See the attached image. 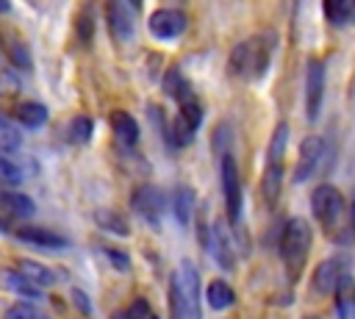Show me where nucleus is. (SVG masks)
Masks as SVG:
<instances>
[{"label": "nucleus", "instance_id": "nucleus-3", "mask_svg": "<svg viewBox=\"0 0 355 319\" xmlns=\"http://www.w3.org/2000/svg\"><path fill=\"white\" fill-rule=\"evenodd\" d=\"M344 194L333 183H319L311 191V214L324 227V233H336V227L344 219Z\"/></svg>", "mask_w": 355, "mask_h": 319}, {"label": "nucleus", "instance_id": "nucleus-26", "mask_svg": "<svg viewBox=\"0 0 355 319\" xmlns=\"http://www.w3.org/2000/svg\"><path fill=\"white\" fill-rule=\"evenodd\" d=\"M94 133V122L86 117V114H78L72 122H69V141L75 144H86Z\"/></svg>", "mask_w": 355, "mask_h": 319}, {"label": "nucleus", "instance_id": "nucleus-32", "mask_svg": "<svg viewBox=\"0 0 355 319\" xmlns=\"http://www.w3.org/2000/svg\"><path fill=\"white\" fill-rule=\"evenodd\" d=\"M349 233L355 236V194H352V202H349Z\"/></svg>", "mask_w": 355, "mask_h": 319}, {"label": "nucleus", "instance_id": "nucleus-13", "mask_svg": "<svg viewBox=\"0 0 355 319\" xmlns=\"http://www.w3.org/2000/svg\"><path fill=\"white\" fill-rule=\"evenodd\" d=\"M194 208H197V194H194V189L186 186V183H178V186L172 189V214H175L178 225L186 227V225L191 222V216H194Z\"/></svg>", "mask_w": 355, "mask_h": 319}, {"label": "nucleus", "instance_id": "nucleus-5", "mask_svg": "<svg viewBox=\"0 0 355 319\" xmlns=\"http://www.w3.org/2000/svg\"><path fill=\"white\" fill-rule=\"evenodd\" d=\"M324 100V64L322 58H308L305 64V119L316 122Z\"/></svg>", "mask_w": 355, "mask_h": 319}, {"label": "nucleus", "instance_id": "nucleus-9", "mask_svg": "<svg viewBox=\"0 0 355 319\" xmlns=\"http://www.w3.org/2000/svg\"><path fill=\"white\" fill-rule=\"evenodd\" d=\"M344 272H347V269H344V261H341L338 255H333V258H324V261H322V264L313 269V275H311L313 291H316L319 297H327V294H333Z\"/></svg>", "mask_w": 355, "mask_h": 319}, {"label": "nucleus", "instance_id": "nucleus-4", "mask_svg": "<svg viewBox=\"0 0 355 319\" xmlns=\"http://www.w3.org/2000/svg\"><path fill=\"white\" fill-rule=\"evenodd\" d=\"M219 183H222V200H225L227 222L239 225L241 222V175H239V164L230 153H225L219 161Z\"/></svg>", "mask_w": 355, "mask_h": 319}, {"label": "nucleus", "instance_id": "nucleus-30", "mask_svg": "<svg viewBox=\"0 0 355 319\" xmlns=\"http://www.w3.org/2000/svg\"><path fill=\"white\" fill-rule=\"evenodd\" d=\"M8 319H42V313H39L33 305H25V302H19V305H11V311H8Z\"/></svg>", "mask_w": 355, "mask_h": 319}, {"label": "nucleus", "instance_id": "nucleus-17", "mask_svg": "<svg viewBox=\"0 0 355 319\" xmlns=\"http://www.w3.org/2000/svg\"><path fill=\"white\" fill-rule=\"evenodd\" d=\"M322 11H324L327 22L336 28H347L355 22V0H327L322 6Z\"/></svg>", "mask_w": 355, "mask_h": 319}, {"label": "nucleus", "instance_id": "nucleus-19", "mask_svg": "<svg viewBox=\"0 0 355 319\" xmlns=\"http://www.w3.org/2000/svg\"><path fill=\"white\" fill-rule=\"evenodd\" d=\"M0 283H3L8 291L19 294V297H28V300H39V297H42V288L33 286L31 280H25L17 269H3V272H0Z\"/></svg>", "mask_w": 355, "mask_h": 319}, {"label": "nucleus", "instance_id": "nucleus-2", "mask_svg": "<svg viewBox=\"0 0 355 319\" xmlns=\"http://www.w3.org/2000/svg\"><path fill=\"white\" fill-rule=\"evenodd\" d=\"M269 53H272V44L266 42V36L261 33L250 36L230 50L227 69L236 78H263L269 69Z\"/></svg>", "mask_w": 355, "mask_h": 319}, {"label": "nucleus", "instance_id": "nucleus-14", "mask_svg": "<svg viewBox=\"0 0 355 319\" xmlns=\"http://www.w3.org/2000/svg\"><path fill=\"white\" fill-rule=\"evenodd\" d=\"M333 300H336V316L338 319H355V277L349 272L341 275V280L333 291Z\"/></svg>", "mask_w": 355, "mask_h": 319}, {"label": "nucleus", "instance_id": "nucleus-23", "mask_svg": "<svg viewBox=\"0 0 355 319\" xmlns=\"http://www.w3.org/2000/svg\"><path fill=\"white\" fill-rule=\"evenodd\" d=\"M0 205H3L11 216H31V214L36 211V205H33L31 197H25V194H19V191H11V189H3V191H0Z\"/></svg>", "mask_w": 355, "mask_h": 319}, {"label": "nucleus", "instance_id": "nucleus-20", "mask_svg": "<svg viewBox=\"0 0 355 319\" xmlns=\"http://www.w3.org/2000/svg\"><path fill=\"white\" fill-rule=\"evenodd\" d=\"M164 92H166L172 100H178V105H180L183 100L194 97V94H191V83L186 80V75H183L178 67L166 69V75H164Z\"/></svg>", "mask_w": 355, "mask_h": 319}, {"label": "nucleus", "instance_id": "nucleus-12", "mask_svg": "<svg viewBox=\"0 0 355 319\" xmlns=\"http://www.w3.org/2000/svg\"><path fill=\"white\" fill-rule=\"evenodd\" d=\"M105 17H108V31L116 42H128L133 36V11L125 3H108L105 6Z\"/></svg>", "mask_w": 355, "mask_h": 319}, {"label": "nucleus", "instance_id": "nucleus-18", "mask_svg": "<svg viewBox=\"0 0 355 319\" xmlns=\"http://www.w3.org/2000/svg\"><path fill=\"white\" fill-rule=\"evenodd\" d=\"M280 189H283V166L266 164V169H263V175H261V197H263V202H266L269 208L277 202Z\"/></svg>", "mask_w": 355, "mask_h": 319}, {"label": "nucleus", "instance_id": "nucleus-1", "mask_svg": "<svg viewBox=\"0 0 355 319\" xmlns=\"http://www.w3.org/2000/svg\"><path fill=\"white\" fill-rule=\"evenodd\" d=\"M311 244H313V230H311V225L305 219L294 216V219H288L283 225V230L277 236V252H280V258L286 264V272L291 277H297L302 272L305 258L311 252Z\"/></svg>", "mask_w": 355, "mask_h": 319}, {"label": "nucleus", "instance_id": "nucleus-35", "mask_svg": "<svg viewBox=\"0 0 355 319\" xmlns=\"http://www.w3.org/2000/svg\"><path fill=\"white\" fill-rule=\"evenodd\" d=\"M0 119H3V117H0Z\"/></svg>", "mask_w": 355, "mask_h": 319}, {"label": "nucleus", "instance_id": "nucleus-24", "mask_svg": "<svg viewBox=\"0 0 355 319\" xmlns=\"http://www.w3.org/2000/svg\"><path fill=\"white\" fill-rule=\"evenodd\" d=\"M17 119L25 125V128H42L44 122H47V108L42 105V103H22L19 108H17Z\"/></svg>", "mask_w": 355, "mask_h": 319}, {"label": "nucleus", "instance_id": "nucleus-27", "mask_svg": "<svg viewBox=\"0 0 355 319\" xmlns=\"http://www.w3.org/2000/svg\"><path fill=\"white\" fill-rule=\"evenodd\" d=\"M22 178H25L22 166H19L11 155L0 153V180H3L6 186H17V183H22Z\"/></svg>", "mask_w": 355, "mask_h": 319}, {"label": "nucleus", "instance_id": "nucleus-21", "mask_svg": "<svg viewBox=\"0 0 355 319\" xmlns=\"http://www.w3.org/2000/svg\"><path fill=\"white\" fill-rule=\"evenodd\" d=\"M288 122H277L275 125V133H272V141H269V150H266V164L272 166H283V155H286V147H288Z\"/></svg>", "mask_w": 355, "mask_h": 319}, {"label": "nucleus", "instance_id": "nucleus-31", "mask_svg": "<svg viewBox=\"0 0 355 319\" xmlns=\"http://www.w3.org/2000/svg\"><path fill=\"white\" fill-rule=\"evenodd\" d=\"M92 28H94V25H92V17L83 14V17H80V39H83V42L92 39Z\"/></svg>", "mask_w": 355, "mask_h": 319}, {"label": "nucleus", "instance_id": "nucleus-10", "mask_svg": "<svg viewBox=\"0 0 355 319\" xmlns=\"http://www.w3.org/2000/svg\"><path fill=\"white\" fill-rule=\"evenodd\" d=\"M11 236H17L19 241L25 244H33V247H42V250H67L69 241L47 227H39V225H19L11 230Z\"/></svg>", "mask_w": 355, "mask_h": 319}, {"label": "nucleus", "instance_id": "nucleus-15", "mask_svg": "<svg viewBox=\"0 0 355 319\" xmlns=\"http://www.w3.org/2000/svg\"><path fill=\"white\" fill-rule=\"evenodd\" d=\"M108 122H111V130H114V136H116L119 144L133 147L139 141V122L128 111H111Z\"/></svg>", "mask_w": 355, "mask_h": 319}, {"label": "nucleus", "instance_id": "nucleus-16", "mask_svg": "<svg viewBox=\"0 0 355 319\" xmlns=\"http://www.w3.org/2000/svg\"><path fill=\"white\" fill-rule=\"evenodd\" d=\"M205 302H208L214 311H225V308H230V305L236 302V291H233V286H230L227 280L214 277V280L208 283V288H205Z\"/></svg>", "mask_w": 355, "mask_h": 319}, {"label": "nucleus", "instance_id": "nucleus-6", "mask_svg": "<svg viewBox=\"0 0 355 319\" xmlns=\"http://www.w3.org/2000/svg\"><path fill=\"white\" fill-rule=\"evenodd\" d=\"M189 28V17L180 11V8H155L147 19V31L161 39V42H169V39H178L183 36Z\"/></svg>", "mask_w": 355, "mask_h": 319}, {"label": "nucleus", "instance_id": "nucleus-33", "mask_svg": "<svg viewBox=\"0 0 355 319\" xmlns=\"http://www.w3.org/2000/svg\"><path fill=\"white\" fill-rule=\"evenodd\" d=\"M11 230H14V227L8 225V219H3V216H0V233H11Z\"/></svg>", "mask_w": 355, "mask_h": 319}, {"label": "nucleus", "instance_id": "nucleus-22", "mask_svg": "<svg viewBox=\"0 0 355 319\" xmlns=\"http://www.w3.org/2000/svg\"><path fill=\"white\" fill-rule=\"evenodd\" d=\"M17 272H19L25 280H31L33 286H39V288L55 283V272L47 269L44 264H39V261H28V258H22V261L17 264Z\"/></svg>", "mask_w": 355, "mask_h": 319}, {"label": "nucleus", "instance_id": "nucleus-11", "mask_svg": "<svg viewBox=\"0 0 355 319\" xmlns=\"http://www.w3.org/2000/svg\"><path fill=\"white\" fill-rule=\"evenodd\" d=\"M205 250L211 252V258L222 266V269H236V255H233V244H230V239H227V233H225V227L216 222L211 230H208V236H205Z\"/></svg>", "mask_w": 355, "mask_h": 319}, {"label": "nucleus", "instance_id": "nucleus-28", "mask_svg": "<svg viewBox=\"0 0 355 319\" xmlns=\"http://www.w3.org/2000/svg\"><path fill=\"white\" fill-rule=\"evenodd\" d=\"M103 255L108 258V264H111L116 272H128V269H130L128 252H122V250H116V247H103Z\"/></svg>", "mask_w": 355, "mask_h": 319}, {"label": "nucleus", "instance_id": "nucleus-25", "mask_svg": "<svg viewBox=\"0 0 355 319\" xmlns=\"http://www.w3.org/2000/svg\"><path fill=\"white\" fill-rule=\"evenodd\" d=\"M97 225L103 227V230H108L111 236H128L130 233V227H128V222H125V216L122 214H116V211H108V208H103V211H97Z\"/></svg>", "mask_w": 355, "mask_h": 319}, {"label": "nucleus", "instance_id": "nucleus-8", "mask_svg": "<svg viewBox=\"0 0 355 319\" xmlns=\"http://www.w3.org/2000/svg\"><path fill=\"white\" fill-rule=\"evenodd\" d=\"M130 205H133V211H136L147 225H153V227H158V225H161V214H164V194H161L155 186H150V183L139 186V189L130 194Z\"/></svg>", "mask_w": 355, "mask_h": 319}, {"label": "nucleus", "instance_id": "nucleus-7", "mask_svg": "<svg viewBox=\"0 0 355 319\" xmlns=\"http://www.w3.org/2000/svg\"><path fill=\"white\" fill-rule=\"evenodd\" d=\"M322 155H324V141H322V136H316V133L305 136V139L300 141L297 161H294V183H305V180L316 172Z\"/></svg>", "mask_w": 355, "mask_h": 319}, {"label": "nucleus", "instance_id": "nucleus-34", "mask_svg": "<svg viewBox=\"0 0 355 319\" xmlns=\"http://www.w3.org/2000/svg\"><path fill=\"white\" fill-rule=\"evenodd\" d=\"M302 319H319V316H302Z\"/></svg>", "mask_w": 355, "mask_h": 319}, {"label": "nucleus", "instance_id": "nucleus-29", "mask_svg": "<svg viewBox=\"0 0 355 319\" xmlns=\"http://www.w3.org/2000/svg\"><path fill=\"white\" fill-rule=\"evenodd\" d=\"M122 319H158L155 311L147 305V300H136L128 311H122Z\"/></svg>", "mask_w": 355, "mask_h": 319}]
</instances>
